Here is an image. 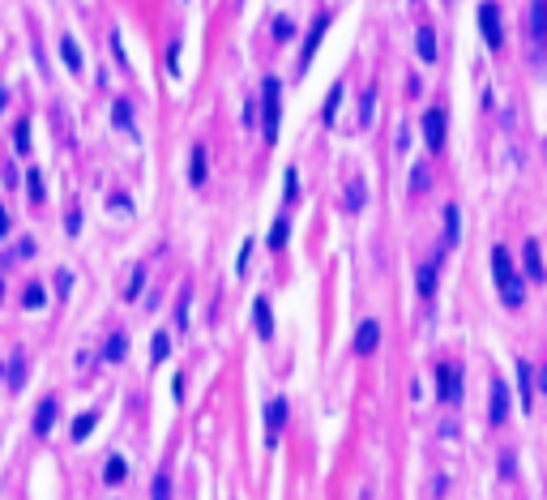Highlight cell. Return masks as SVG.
<instances>
[{"label": "cell", "mask_w": 547, "mask_h": 500, "mask_svg": "<svg viewBox=\"0 0 547 500\" xmlns=\"http://www.w3.org/2000/svg\"><path fill=\"white\" fill-rule=\"evenodd\" d=\"M13 145H17V154H30V120H17V129H13Z\"/></svg>", "instance_id": "27"}, {"label": "cell", "mask_w": 547, "mask_h": 500, "mask_svg": "<svg viewBox=\"0 0 547 500\" xmlns=\"http://www.w3.org/2000/svg\"><path fill=\"white\" fill-rule=\"evenodd\" d=\"M21 385H26V355H13L9 359V389H21Z\"/></svg>", "instance_id": "22"}, {"label": "cell", "mask_w": 547, "mask_h": 500, "mask_svg": "<svg viewBox=\"0 0 547 500\" xmlns=\"http://www.w3.org/2000/svg\"><path fill=\"white\" fill-rule=\"evenodd\" d=\"M261 107H265L261 133H265V141H274V137H278V120H283V82L278 78H265L261 82Z\"/></svg>", "instance_id": "2"}, {"label": "cell", "mask_w": 547, "mask_h": 500, "mask_svg": "<svg viewBox=\"0 0 547 500\" xmlns=\"http://www.w3.org/2000/svg\"><path fill=\"white\" fill-rule=\"evenodd\" d=\"M64 231H69V235L82 231V210H69V214H64Z\"/></svg>", "instance_id": "39"}, {"label": "cell", "mask_w": 547, "mask_h": 500, "mask_svg": "<svg viewBox=\"0 0 547 500\" xmlns=\"http://www.w3.org/2000/svg\"><path fill=\"white\" fill-rule=\"evenodd\" d=\"M436 398L449 407L462 402V368L458 364H436Z\"/></svg>", "instance_id": "3"}, {"label": "cell", "mask_w": 547, "mask_h": 500, "mask_svg": "<svg viewBox=\"0 0 547 500\" xmlns=\"http://www.w3.org/2000/svg\"><path fill=\"white\" fill-rule=\"evenodd\" d=\"M188 295H192V291L184 287V291H180V304H176V330H188Z\"/></svg>", "instance_id": "34"}, {"label": "cell", "mask_w": 547, "mask_h": 500, "mask_svg": "<svg viewBox=\"0 0 547 500\" xmlns=\"http://www.w3.org/2000/svg\"><path fill=\"white\" fill-rule=\"evenodd\" d=\"M56 291L69 299V291H73V274H69V269H56Z\"/></svg>", "instance_id": "40"}, {"label": "cell", "mask_w": 547, "mask_h": 500, "mask_svg": "<svg viewBox=\"0 0 547 500\" xmlns=\"http://www.w3.org/2000/svg\"><path fill=\"white\" fill-rule=\"evenodd\" d=\"M509 419V385L505 381H492V423L501 428Z\"/></svg>", "instance_id": "9"}, {"label": "cell", "mask_w": 547, "mask_h": 500, "mask_svg": "<svg viewBox=\"0 0 547 500\" xmlns=\"http://www.w3.org/2000/svg\"><path fill=\"white\" fill-rule=\"evenodd\" d=\"M372 107H377V86H368L359 94V129H368V124H372Z\"/></svg>", "instance_id": "21"}, {"label": "cell", "mask_w": 547, "mask_h": 500, "mask_svg": "<svg viewBox=\"0 0 547 500\" xmlns=\"http://www.w3.org/2000/svg\"><path fill=\"white\" fill-rule=\"evenodd\" d=\"M0 299H5V278H0Z\"/></svg>", "instance_id": "45"}, {"label": "cell", "mask_w": 547, "mask_h": 500, "mask_svg": "<svg viewBox=\"0 0 547 500\" xmlns=\"http://www.w3.org/2000/svg\"><path fill=\"white\" fill-rule=\"evenodd\" d=\"M167 73H180V43L167 47Z\"/></svg>", "instance_id": "41"}, {"label": "cell", "mask_w": 547, "mask_h": 500, "mask_svg": "<svg viewBox=\"0 0 547 500\" xmlns=\"http://www.w3.org/2000/svg\"><path fill=\"white\" fill-rule=\"evenodd\" d=\"M124 351H129V338H124V334H111V338L103 342V364H120Z\"/></svg>", "instance_id": "18"}, {"label": "cell", "mask_w": 547, "mask_h": 500, "mask_svg": "<svg viewBox=\"0 0 547 500\" xmlns=\"http://www.w3.org/2000/svg\"><path fill=\"white\" fill-rule=\"evenodd\" d=\"M377 346H381V325H377V321H364L359 334H355V351H359V355H372Z\"/></svg>", "instance_id": "8"}, {"label": "cell", "mask_w": 547, "mask_h": 500, "mask_svg": "<svg viewBox=\"0 0 547 500\" xmlns=\"http://www.w3.org/2000/svg\"><path fill=\"white\" fill-rule=\"evenodd\" d=\"M325 30H330V17H316L312 21V35L304 43V56H300V73H308V64L316 60V47H321V39H325Z\"/></svg>", "instance_id": "6"}, {"label": "cell", "mask_w": 547, "mask_h": 500, "mask_svg": "<svg viewBox=\"0 0 547 500\" xmlns=\"http://www.w3.org/2000/svg\"><path fill=\"white\" fill-rule=\"evenodd\" d=\"M9 231H13V227H9V210H5V206H0V240H5Z\"/></svg>", "instance_id": "43"}, {"label": "cell", "mask_w": 547, "mask_h": 500, "mask_svg": "<svg viewBox=\"0 0 547 500\" xmlns=\"http://www.w3.org/2000/svg\"><path fill=\"white\" fill-rule=\"evenodd\" d=\"M111 116H116V129L120 133H133V103H129V98H116Z\"/></svg>", "instance_id": "19"}, {"label": "cell", "mask_w": 547, "mask_h": 500, "mask_svg": "<svg viewBox=\"0 0 547 500\" xmlns=\"http://www.w3.org/2000/svg\"><path fill=\"white\" fill-rule=\"evenodd\" d=\"M26 197H30V202H35V206H39V202H43V197H47V193H43V176H39V171H35V167L26 171Z\"/></svg>", "instance_id": "30"}, {"label": "cell", "mask_w": 547, "mask_h": 500, "mask_svg": "<svg viewBox=\"0 0 547 500\" xmlns=\"http://www.w3.org/2000/svg\"><path fill=\"white\" fill-rule=\"evenodd\" d=\"M206 159H210V154H206V145H192V163H188V184H192V188H201V184H206V171H210Z\"/></svg>", "instance_id": "10"}, {"label": "cell", "mask_w": 547, "mask_h": 500, "mask_svg": "<svg viewBox=\"0 0 547 500\" xmlns=\"http://www.w3.org/2000/svg\"><path fill=\"white\" fill-rule=\"evenodd\" d=\"M415 47H419V60H436V35H432V26H419L415 30Z\"/></svg>", "instance_id": "14"}, {"label": "cell", "mask_w": 547, "mask_h": 500, "mask_svg": "<svg viewBox=\"0 0 547 500\" xmlns=\"http://www.w3.org/2000/svg\"><path fill=\"white\" fill-rule=\"evenodd\" d=\"M492 274H496V287H501L505 304L509 308H521V299H526V283H521V274L513 269L509 248H492Z\"/></svg>", "instance_id": "1"}, {"label": "cell", "mask_w": 547, "mask_h": 500, "mask_svg": "<svg viewBox=\"0 0 547 500\" xmlns=\"http://www.w3.org/2000/svg\"><path fill=\"white\" fill-rule=\"evenodd\" d=\"M338 103H342V82L330 90V98H325V120H334V111H338Z\"/></svg>", "instance_id": "38"}, {"label": "cell", "mask_w": 547, "mask_h": 500, "mask_svg": "<svg viewBox=\"0 0 547 500\" xmlns=\"http://www.w3.org/2000/svg\"><path fill=\"white\" fill-rule=\"evenodd\" d=\"M287 227H291L287 218H274V227H269V235H265V244L274 248V253H278V248L287 244Z\"/></svg>", "instance_id": "23"}, {"label": "cell", "mask_w": 547, "mask_h": 500, "mask_svg": "<svg viewBox=\"0 0 547 500\" xmlns=\"http://www.w3.org/2000/svg\"><path fill=\"white\" fill-rule=\"evenodd\" d=\"M94 419H98L94 411H86V415H78V423H73V440H86V436L94 432Z\"/></svg>", "instance_id": "31"}, {"label": "cell", "mask_w": 547, "mask_h": 500, "mask_svg": "<svg viewBox=\"0 0 547 500\" xmlns=\"http://www.w3.org/2000/svg\"><path fill=\"white\" fill-rule=\"evenodd\" d=\"M248 253H253V240H244V244H240V261H235V274H244V269H248Z\"/></svg>", "instance_id": "42"}, {"label": "cell", "mask_w": 547, "mask_h": 500, "mask_svg": "<svg viewBox=\"0 0 547 500\" xmlns=\"http://www.w3.org/2000/svg\"><path fill=\"white\" fill-rule=\"evenodd\" d=\"M124 474H129L124 458H107V466H103V479H107V483H124Z\"/></svg>", "instance_id": "29"}, {"label": "cell", "mask_w": 547, "mask_h": 500, "mask_svg": "<svg viewBox=\"0 0 547 500\" xmlns=\"http://www.w3.org/2000/svg\"><path fill=\"white\" fill-rule=\"evenodd\" d=\"M521 257H526V274L535 283H543V253H539V240H526L521 244Z\"/></svg>", "instance_id": "12"}, {"label": "cell", "mask_w": 547, "mask_h": 500, "mask_svg": "<svg viewBox=\"0 0 547 500\" xmlns=\"http://www.w3.org/2000/svg\"><path fill=\"white\" fill-rule=\"evenodd\" d=\"M364 193H368L364 180H351V188H346V210H359L364 206Z\"/></svg>", "instance_id": "33"}, {"label": "cell", "mask_w": 547, "mask_h": 500, "mask_svg": "<svg viewBox=\"0 0 547 500\" xmlns=\"http://www.w3.org/2000/svg\"><path fill=\"white\" fill-rule=\"evenodd\" d=\"M543 17H547V0H530V39H543Z\"/></svg>", "instance_id": "20"}, {"label": "cell", "mask_w": 547, "mask_h": 500, "mask_svg": "<svg viewBox=\"0 0 547 500\" xmlns=\"http://www.w3.org/2000/svg\"><path fill=\"white\" fill-rule=\"evenodd\" d=\"M150 500H171V474H167V470L154 474V496H150Z\"/></svg>", "instance_id": "32"}, {"label": "cell", "mask_w": 547, "mask_h": 500, "mask_svg": "<svg viewBox=\"0 0 547 500\" xmlns=\"http://www.w3.org/2000/svg\"><path fill=\"white\" fill-rule=\"evenodd\" d=\"M424 188H428V167L415 163V171H411V193H424Z\"/></svg>", "instance_id": "35"}, {"label": "cell", "mask_w": 547, "mask_h": 500, "mask_svg": "<svg viewBox=\"0 0 547 500\" xmlns=\"http://www.w3.org/2000/svg\"><path fill=\"white\" fill-rule=\"evenodd\" d=\"M415 283H419V295H424V299H432V295H436V261H428V265H419V274H415Z\"/></svg>", "instance_id": "16"}, {"label": "cell", "mask_w": 547, "mask_h": 500, "mask_svg": "<svg viewBox=\"0 0 547 500\" xmlns=\"http://www.w3.org/2000/svg\"><path fill=\"white\" fill-rule=\"evenodd\" d=\"M445 244H458V206L449 202V206H445Z\"/></svg>", "instance_id": "24"}, {"label": "cell", "mask_w": 547, "mask_h": 500, "mask_svg": "<svg viewBox=\"0 0 547 500\" xmlns=\"http://www.w3.org/2000/svg\"><path fill=\"white\" fill-rule=\"evenodd\" d=\"M517 389H521V411L535 407V385H530V364L517 359Z\"/></svg>", "instance_id": "13"}, {"label": "cell", "mask_w": 547, "mask_h": 500, "mask_svg": "<svg viewBox=\"0 0 547 500\" xmlns=\"http://www.w3.org/2000/svg\"><path fill=\"white\" fill-rule=\"evenodd\" d=\"M145 291V265H137L133 269V278H129V291H124V299H129V304H137V295Z\"/></svg>", "instance_id": "28"}, {"label": "cell", "mask_w": 547, "mask_h": 500, "mask_svg": "<svg viewBox=\"0 0 547 500\" xmlns=\"http://www.w3.org/2000/svg\"><path fill=\"white\" fill-rule=\"evenodd\" d=\"M291 35H295V26H291V17H274V39H283V43H287Z\"/></svg>", "instance_id": "36"}, {"label": "cell", "mask_w": 547, "mask_h": 500, "mask_svg": "<svg viewBox=\"0 0 547 500\" xmlns=\"http://www.w3.org/2000/svg\"><path fill=\"white\" fill-rule=\"evenodd\" d=\"M56 398H43V402H39V415H35V436H47V432H52V423H56Z\"/></svg>", "instance_id": "11"}, {"label": "cell", "mask_w": 547, "mask_h": 500, "mask_svg": "<svg viewBox=\"0 0 547 500\" xmlns=\"http://www.w3.org/2000/svg\"><path fill=\"white\" fill-rule=\"evenodd\" d=\"M5 103H9V94H5V90H0V111H5Z\"/></svg>", "instance_id": "44"}, {"label": "cell", "mask_w": 547, "mask_h": 500, "mask_svg": "<svg viewBox=\"0 0 547 500\" xmlns=\"http://www.w3.org/2000/svg\"><path fill=\"white\" fill-rule=\"evenodd\" d=\"M265 428H269V445H274L278 432L287 428V398H274V402L265 407Z\"/></svg>", "instance_id": "7"}, {"label": "cell", "mask_w": 547, "mask_h": 500, "mask_svg": "<svg viewBox=\"0 0 547 500\" xmlns=\"http://www.w3.org/2000/svg\"><path fill=\"white\" fill-rule=\"evenodd\" d=\"M60 60L69 64V73H82V47H78V39H60Z\"/></svg>", "instance_id": "15"}, {"label": "cell", "mask_w": 547, "mask_h": 500, "mask_svg": "<svg viewBox=\"0 0 547 500\" xmlns=\"http://www.w3.org/2000/svg\"><path fill=\"white\" fill-rule=\"evenodd\" d=\"M479 26H483L487 47H501V43H505V30H501V5H496V0H483V5H479Z\"/></svg>", "instance_id": "4"}, {"label": "cell", "mask_w": 547, "mask_h": 500, "mask_svg": "<svg viewBox=\"0 0 547 500\" xmlns=\"http://www.w3.org/2000/svg\"><path fill=\"white\" fill-rule=\"evenodd\" d=\"M167 351H171V334H167V330H159V334H154V342H150V359H154V364H163V359H167Z\"/></svg>", "instance_id": "25"}, {"label": "cell", "mask_w": 547, "mask_h": 500, "mask_svg": "<svg viewBox=\"0 0 547 500\" xmlns=\"http://www.w3.org/2000/svg\"><path fill=\"white\" fill-rule=\"evenodd\" d=\"M424 137H428V150H432V154H440V150H445V111H440V107H432V111L424 116Z\"/></svg>", "instance_id": "5"}, {"label": "cell", "mask_w": 547, "mask_h": 500, "mask_svg": "<svg viewBox=\"0 0 547 500\" xmlns=\"http://www.w3.org/2000/svg\"><path fill=\"white\" fill-rule=\"evenodd\" d=\"M21 304H26V308H43V304H47V291H43L39 283H26V291H21Z\"/></svg>", "instance_id": "26"}, {"label": "cell", "mask_w": 547, "mask_h": 500, "mask_svg": "<svg viewBox=\"0 0 547 500\" xmlns=\"http://www.w3.org/2000/svg\"><path fill=\"white\" fill-rule=\"evenodd\" d=\"M287 202H300V176H295V167H287Z\"/></svg>", "instance_id": "37"}, {"label": "cell", "mask_w": 547, "mask_h": 500, "mask_svg": "<svg viewBox=\"0 0 547 500\" xmlns=\"http://www.w3.org/2000/svg\"><path fill=\"white\" fill-rule=\"evenodd\" d=\"M253 321H257V334L261 338H274V312H269L265 299H257V304H253Z\"/></svg>", "instance_id": "17"}]
</instances>
